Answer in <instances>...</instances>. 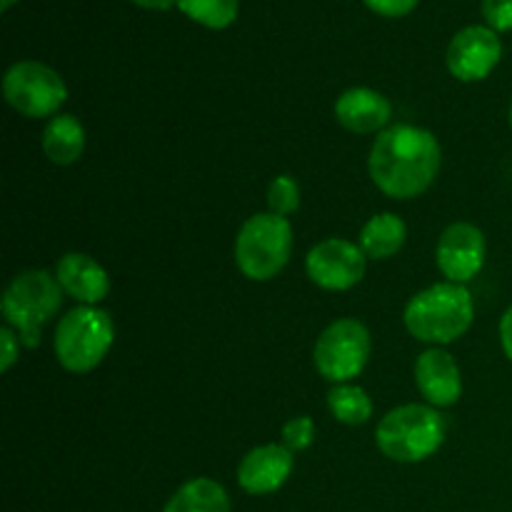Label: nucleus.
<instances>
[{"instance_id":"nucleus-27","label":"nucleus","mask_w":512,"mask_h":512,"mask_svg":"<svg viewBox=\"0 0 512 512\" xmlns=\"http://www.w3.org/2000/svg\"><path fill=\"white\" fill-rule=\"evenodd\" d=\"M130 3L140 5L145 10H170L173 5H178V0H130Z\"/></svg>"},{"instance_id":"nucleus-9","label":"nucleus","mask_w":512,"mask_h":512,"mask_svg":"<svg viewBox=\"0 0 512 512\" xmlns=\"http://www.w3.org/2000/svg\"><path fill=\"white\" fill-rule=\"evenodd\" d=\"M365 260L363 248L343 238H328L313 245L305 258L308 278L323 290H350L363 280Z\"/></svg>"},{"instance_id":"nucleus-24","label":"nucleus","mask_w":512,"mask_h":512,"mask_svg":"<svg viewBox=\"0 0 512 512\" xmlns=\"http://www.w3.org/2000/svg\"><path fill=\"white\" fill-rule=\"evenodd\" d=\"M363 3L383 18H405L418 8L420 0H363Z\"/></svg>"},{"instance_id":"nucleus-3","label":"nucleus","mask_w":512,"mask_h":512,"mask_svg":"<svg viewBox=\"0 0 512 512\" xmlns=\"http://www.w3.org/2000/svg\"><path fill=\"white\" fill-rule=\"evenodd\" d=\"M445 423L433 405H400L380 420L375 443L385 458L395 463H420L440 450Z\"/></svg>"},{"instance_id":"nucleus-25","label":"nucleus","mask_w":512,"mask_h":512,"mask_svg":"<svg viewBox=\"0 0 512 512\" xmlns=\"http://www.w3.org/2000/svg\"><path fill=\"white\" fill-rule=\"evenodd\" d=\"M0 345H3V355H0V370H3V373H8V370L15 365V360H18V345H20V338L15 335V330L10 328V325H5V328L0 330Z\"/></svg>"},{"instance_id":"nucleus-21","label":"nucleus","mask_w":512,"mask_h":512,"mask_svg":"<svg viewBox=\"0 0 512 512\" xmlns=\"http://www.w3.org/2000/svg\"><path fill=\"white\" fill-rule=\"evenodd\" d=\"M268 205H270V213L285 215L295 213L300 208V188L295 183L293 175H278V178L270 183L268 188Z\"/></svg>"},{"instance_id":"nucleus-12","label":"nucleus","mask_w":512,"mask_h":512,"mask_svg":"<svg viewBox=\"0 0 512 512\" xmlns=\"http://www.w3.org/2000/svg\"><path fill=\"white\" fill-rule=\"evenodd\" d=\"M293 468V450L280 443L260 445L240 460L238 483L248 495H270L288 483Z\"/></svg>"},{"instance_id":"nucleus-6","label":"nucleus","mask_w":512,"mask_h":512,"mask_svg":"<svg viewBox=\"0 0 512 512\" xmlns=\"http://www.w3.org/2000/svg\"><path fill=\"white\" fill-rule=\"evenodd\" d=\"M115 325L108 310L80 305L55 328V358L70 373H90L108 355Z\"/></svg>"},{"instance_id":"nucleus-19","label":"nucleus","mask_w":512,"mask_h":512,"mask_svg":"<svg viewBox=\"0 0 512 512\" xmlns=\"http://www.w3.org/2000/svg\"><path fill=\"white\" fill-rule=\"evenodd\" d=\"M328 408L338 423L345 425H363L373 415V400L358 385H335L328 393Z\"/></svg>"},{"instance_id":"nucleus-15","label":"nucleus","mask_w":512,"mask_h":512,"mask_svg":"<svg viewBox=\"0 0 512 512\" xmlns=\"http://www.w3.org/2000/svg\"><path fill=\"white\" fill-rule=\"evenodd\" d=\"M55 278H58L63 293L83 305L100 303L110 290V278L103 265L83 253L63 255L55 265Z\"/></svg>"},{"instance_id":"nucleus-13","label":"nucleus","mask_w":512,"mask_h":512,"mask_svg":"<svg viewBox=\"0 0 512 512\" xmlns=\"http://www.w3.org/2000/svg\"><path fill=\"white\" fill-rule=\"evenodd\" d=\"M415 383L433 408H450L463 395V378L455 358L445 350H425L415 360Z\"/></svg>"},{"instance_id":"nucleus-2","label":"nucleus","mask_w":512,"mask_h":512,"mask_svg":"<svg viewBox=\"0 0 512 512\" xmlns=\"http://www.w3.org/2000/svg\"><path fill=\"white\" fill-rule=\"evenodd\" d=\"M475 318L473 295L465 285L438 283L420 290L405 305V328L423 343L448 345L463 338Z\"/></svg>"},{"instance_id":"nucleus-1","label":"nucleus","mask_w":512,"mask_h":512,"mask_svg":"<svg viewBox=\"0 0 512 512\" xmlns=\"http://www.w3.org/2000/svg\"><path fill=\"white\" fill-rule=\"evenodd\" d=\"M440 143L418 125H393L375 138L368 158L373 183L388 198L410 200L433 185L440 170Z\"/></svg>"},{"instance_id":"nucleus-7","label":"nucleus","mask_w":512,"mask_h":512,"mask_svg":"<svg viewBox=\"0 0 512 512\" xmlns=\"http://www.w3.org/2000/svg\"><path fill=\"white\" fill-rule=\"evenodd\" d=\"M370 333L360 320L340 318L320 333L313 360L318 373L330 383H348L358 378L370 358Z\"/></svg>"},{"instance_id":"nucleus-26","label":"nucleus","mask_w":512,"mask_h":512,"mask_svg":"<svg viewBox=\"0 0 512 512\" xmlns=\"http://www.w3.org/2000/svg\"><path fill=\"white\" fill-rule=\"evenodd\" d=\"M500 345H503L505 358L512 363V305L505 310L503 320H500Z\"/></svg>"},{"instance_id":"nucleus-11","label":"nucleus","mask_w":512,"mask_h":512,"mask_svg":"<svg viewBox=\"0 0 512 512\" xmlns=\"http://www.w3.org/2000/svg\"><path fill=\"white\" fill-rule=\"evenodd\" d=\"M440 273L448 283L465 285L483 270L485 265V235L473 223H453L440 235L435 250Z\"/></svg>"},{"instance_id":"nucleus-5","label":"nucleus","mask_w":512,"mask_h":512,"mask_svg":"<svg viewBox=\"0 0 512 512\" xmlns=\"http://www.w3.org/2000/svg\"><path fill=\"white\" fill-rule=\"evenodd\" d=\"M293 253V228L288 218L258 213L243 223L235 238V265L250 280H273Z\"/></svg>"},{"instance_id":"nucleus-23","label":"nucleus","mask_w":512,"mask_h":512,"mask_svg":"<svg viewBox=\"0 0 512 512\" xmlns=\"http://www.w3.org/2000/svg\"><path fill=\"white\" fill-rule=\"evenodd\" d=\"M483 18L488 28L495 33H510L512 30V0H483Z\"/></svg>"},{"instance_id":"nucleus-29","label":"nucleus","mask_w":512,"mask_h":512,"mask_svg":"<svg viewBox=\"0 0 512 512\" xmlns=\"http://www.w3.org/2000/svg\"><path fill=\"white\" fill-rule=\"evenodd\" d=\"M510 125H512V103H510Z\"/></svg>"},{"instance_id":"nucleus-17","label":"nucleus","mask_w":512,"mask_h":512,"mask_svg":"<svg viewBox=\"0 0 512 512\" xmlns=\"http://www.w3.org/2000/svg\"><path fill=\"white\" fill-rule=\"evenodd\" d=\"M405 235H408V228L398 215H373L360 230V248L370 260H388L403 248Z\"/></svg>"},{"instance_id":"nucleus-22","label":"nucleus","mask_w":512,"mask_h":512,"mask_svg":"<svg viewBox=\"0 0 512 512\" xmlns=\"http://www.w3.org/2000/svg\"><path fill=\"white\" fill-rule=\"evenodd\" d=\"M315 440V423L308 415H300V418L288 420L283 425V445L293 453H303L313 445Z\"/></svg>"},{"instance_id":"nucleus-8","label":"nucleus","mask_w":512,"mask_h":512,"mask_svg":"<svg viewBox=\"0 0 512 512\" xmlns=\"http://www.w3.org/2000/svg\"><path fill=\"white\" fill-rule=\"evenodd\" d=\"M3 95L13 110L25 118H48L68 100L63 78L50 65L38 60H20L3 78Z\"/></svg>"},{"instance_id":"nucleus-20","label":"nucleus","mask_w":512,"mask_h":512,"mask_svg":"<svg viewBox=\"0 0 512 512\" xmlns=\"http://www.w3.org/2000/svg\"><path fill=\"white\" fill-rule=\"evenodd\" d=\"M180 13L188 15L193 23L203 28L223 30L235 23L240 10V0H178Z\"/></svg>"},{"instance_id":"nucleus-18","label":"nucleus","mask_w":512,"mask_h":512,"mask_svg":"<svg viewBox=\"0 0 512 512\" xmlns=\"http://www.w3.org/2000/svg\"><path fill=\"white\" fill-rule=\"evenodd\" d=\"M163 512H230V498L215 480L195 478L175 490Z\"/></svg>"},{"instance_id":"nucleus-14","label":"nucleus","mask_w":512,"mask_h":512,"mask_svg":"<svg viewBox=\"0 0 512 512\" xmlns=\"http://www.w3.org/2000/svg\"><path fill=\"white\" fill-rule=\"evenodd\" d=\"M390 115H393V108L378 90L350 88L335 100V118L350 133H383L385 125L390 123Z\"/></svg>"},{"instance_id":"nucleus-16","label":"nucleus","mask_w":512,"mask_h":512,"mask_svg":"<svg viewBox=\"0 0 512 512\" xmlns=\"http://www.w3.org/2000/svg\"><path fill=\"white\" fill-rule=\"evenodd\" d=\"M85 130L75 115H55L43 130V153L55 165H73L83 155Z\"/></svg>"},{"instance_id":"nucleus-4","label":"nucleus","mask_w":512,"mask_h":512,"mask_svg":"<svg viewBox=\"0 0 512 512\" xmlns=\"http://www.w3.org/2000/svg\"><path fill=\"white\" fill-rule=\"evenodd\" d=\"M63 288L48 270H25L3 293V318L25 348H38L40 328L58 313Z\"/></svg>"},{"instance_id":"nucleus-28","label":"nucleus","mask_w":512,"mask_h":512,"mask_svg":"<svg viewBox=\"0 0 512 512\" xmlns=\"http://www.w3.org/2000/svg\"><path fill=\"white\" fill-rule=\"evenodd\" d=\"M18 3V0H0V5H3V10H8V8H13V5Z\"/></svg>"},{"instance_id":"nucleus-10","label":"nucleus","mask_w":512,"mask_h":512,"mask_svg":"<svg viewBox=\"0 0 512 512\" xmlns=\"http://www.w3.org/2000/svg\"><path fill=\"white\" fill-rule=\"evenodd\" d=\"M500 58H503V43L488 25H468L455 33L445 53L450 75L463 83H478L488 78Z\"/></svg>"}]
</instances>
